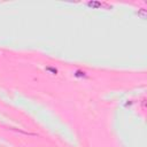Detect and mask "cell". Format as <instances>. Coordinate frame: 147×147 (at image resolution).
Wrapping results in <instances>:
<instances>
[{
    "label": "cell",
    "mask_w": 147,
    "mask_h": 147,
    "mask_svg": "<svg viewBox=\"0 0 147 147\" xmlns=\"http://www.w3.org/2000/svg\"><path fill=\"white\" fill-rule=\"evenodd\" d=\"M87 6L88 7H92V8H98V7H102L103 3L99 2V1H88L87 2Z\"/></svg>",
    "instance_id": "cell-1"
},
{
    "label": "cell",
    "mask_w": 147,
    "mask_h": 147,
    "mask_svg": "<svg viewBox=\"0 0 147 147\" xmlns=\"http://www.w3.org/2000/svg\"><path fill=\"white\" fill-rule=\"evenodd\" d=\"M138 14H140L142 18H145V17H146V13H145V9H141V10H140V11H139Z\"/></svg>",
    "instance_id": "cell-2"
}]
</instances>
